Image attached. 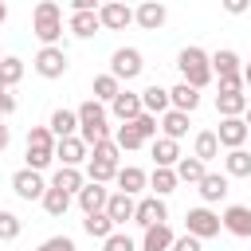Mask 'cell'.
Masks as SVG:
<instances>
[{
	"label": "cell",
	"mask_w": 251,
	"mask_h": 251,
	"mask_svg": "<svg viewBox=\"0 0 251 251\" xmlns=\"http://www.w3.org/2000/svg\"><path fill=\"white\" fill-rule=\"evenodd\" d=\"M75 200H78V208H82L86 216H94V212H106L110 192H106V184H90V180H86V188H82Z\"/></svg>",
	"instance_id": "16"
},
{
	"label": "cell",
	"mask_w": 251,
	"mask_h": 251,
	"mask_svg": "<svg viewBox=\"0 0 251 251\" xmlns=\"http://www.w3.org/2000/svg\"><path fill=\"white\" fill-rule=\"evenodd\" d=\"M133 129H137V133H141L145 141H157V129H161V122H157L153 114H141V118L133 122Z\"/></svg>",
	"instance_id": "43"
},
{
	"label": "cell",
	"mask_w": 251,
	"mask_h": 251,
	"mask_svg": "<svg viewBox=\"0 0 251 251\" xmlns=\"http://www.w3.org/2000/svg\"><path fill=\"white\" fill-rule=\"evenodd\" d=\"M243 122H247V129H251V102H247V118H243Z\"/></svg>",
	"instance_id": "53"
},
{
	"label": "cell",
	"mask_w": 251,
	"mask_h": 251,
	"mask_svg": "<svg viewBox=\"0 0 251 251\" xmlns=\"http://www.w3.org/2000/svg\"><path fill=\"white\" fill-rule=\"evenodd\" d=\"M118 192H126V196H137L145 184H149V176H145V169H137V165H126V169H118Z\"/></svg>",
	"instance_id": "19"
},
{
	"label": "cell",
	"mask_w": 251,
	"mask_h": 251,
	"mask_svg": "<svg viewBox=\"0 0 251 251\" xmlns=\"http://www.w3.org/2000/svg\"><path fill=\"white\" fill-rule=\"evenodd\" d=\"M224 8H227V12H231V16H243V12H247V0H227V4H224Z\"/></svg>",
	"instance_id": "49"
},
{
	"label": "cell",
	"mask_w": 251,
	"mask_h": 251,
	"mask_svg": "<svg viewBox=\"0 0 251 251\" xmlns=\"http://www.w3.org/2000/svg\"><path fill=\"white\" fill-rule=\"evenodd\" d=\"M247 102H251V94H243V90H224V94H216V114H220V118H243V114H247Z\"/></svg>",
	"instance_id": "14"
},
{
	"label": "cell",
	"mask_w": 251,
	"mask_h": 251,
	"mask_svg": "<svg viewBox=\"0 0 251 251\" xmlns=\"http://www.w3.org/2000/svg\"><path fill=\"white\" fill-rule=\"evenodd\" d=\"M247 133H251V129H247V122H243V118H224V122H220V129H216L220 149H227V153H231V149H243Z\"/></svg>",
	"instance_id": "10"
},
{
	"label": "cell",
	"mask_w": 251,
	"mask_h": 251,
	"mask_svg": "<svg viewBox=\"0 0 251 251\" xmlns=\"http://www.w3.org/2000/svg\"><path fill=\"white\" fill-rule=\"evenodd\" d=\"M67 208H71V196L67 192H59V188H47L43 192V212L47 216H67Z\"/></svg>",
	"instance_id": "36"
},
{
	"label": "cell",
	"mask_w": 251,
	"mask_h": 251,
	"mask_svg": "<svg viewBox=\"0 0 251 251\" xmlns=\"http://www.w3.org/2000/svg\"><path fill=\"white\" fill-rule=\"evenodd\" d=\"M0 94H4V82H0Z\"/></svg>",
	"instance_id": "54"
},
{
	"label": "cell",
	"mask_w": 251,
	"mask_h": 251,
	"mask_svg": "<svg viewBox=\"0 0 251 251\" xmlns=\"http://www.w3.org/2000/svg\"><path fill=\"white\" fill-rule=\"evenodd\" d=\"M8 114H16V94H8V90H4V94H0V122H4Z\"/></svg>",
	"instance_id": "47"
},
{
	"label": "cell",
	"mask_w": 251,
	"mask_h": 251,
	"mask_svg": "<svg viewBox=\"0 0 251 251\" xmlns=\"http://www.w3.org/2000/svg\"><path fill=\"white\" fill-rule=\"evenodd\" d=\"M176 71H180V82H188L192 90H204L216 75H212V55L204 47H184L176 55Z\"/></svg>",
	"instance_id": "1"
},
{
	"label": "cell",
	"mask_w": 251,
	"mask_h": 251,
	"mask_svg": "<svg viewBox=\"0 0 251 251\" xmlns=\"http://www.w3.org/2000/svg\"><path fill=\"white\" fill-rule=\"evenodd\" d=\"M110 110H114V118L126 126V122H137L141 114H145V106H141V94L137 90H122L114 102H110Z\"/></svg>",
	"instance_id": "12"
},
{
	"label": "cell",
	"mask_w": 251,
	"mask_h": 251,
	"mask_svg": "<svg viewBox=\"0 0 251 251\" xmlns=\"http://www.w3.org/2000/svg\"><path fill=\"white\" fill-rule=\"evenodd\" d=\"M75 114H78V137H82L86 145L110 141V126H106V106H102V102L86 98V102H82Z\"/></svg>",
	"instance_id": "3"
},
{
	"label": "cell",
	"mask_w": 251,
	"mask_h": 251,
	"mask_svg": "<svg viewBox=\"0 0 251 251\" xmlns=\"http://www.w3.org/2000/svg\"><path fill=\"white\" fill-rule=\"evenodd\" d=\"M20 231H24V224H20V216L4 208V212H0V239H4V243H12V239H16Z\"/></svg>",
	"instance_id": "41"
},
{
	"label": "cell",
	"mask_w": 251,
	"mask_h": 251,
	"mask_svg": "<svg viewBox=\"0 0 251 251\" xmlns=\"http://www.w3.org/2000/svg\"><path fill=\"white\" fill-rule=\"evenodd\" d=\"M243 86H251V63L243 67Z\"/></svg>",
	"instance_id": "51"
},
{
	"label": "cell",
	"mask_w": 251,
	"mask_h": 251,
	"mask_svg": "<svg viewBox=\"0 0 251 251\" xmlns=\"http://www.w3.org/2000/svg\"><path fill=\"white\" fill-rule=\"evenodd\" d=\"M141 106H145V114H153V118H165V114L173 110L169 90H165V86H157V82H149V86L141 90Z\"/></svg>",
	"instance_id": "15"
},
{
	"label": "cell",
	"mask_w": 251,
	"mask_h": 251,
	"mask_svg": "<svg viewBox=\"0 0 251 251\" xmlns=\"http://www.w3.org/2000/svg\"><path fill=\"white\" fill-rule=\"evenodd\" d=\"M98 20H102V27L122 31V27H129V24H133V8H126L122 0H110V4H102V8H98Z\"/></svg>",
	"instance_id": "13"
},
{
	"label": "cell",
	"mask_w": 251,
	"mask_h": 251,
	"mask_svg": "<svg viewBox=\"0 0 251 251\" xmlns=\"http://www.w3.org/2000/svg\"><path fill=\"white\" fill-rule=\"evenodd\" d=\"M114 141H118V149H141L145 145V137L133 129V122H126V126H118V133H114Z\"/></svg>",
	"instance_id": "38"
},
{
	"label": "cell",
	"mask_w": 251,
	"mask_h": 251,
	"mask_svg": "<svg viewBox=\"0 0 251 251\" xmlns=\"http://www.w3.org/2000/svg\"><path fill=\"white\" fill-rule=\"evenodd\" d=\"M133 212H137V200H133V196H126V192H110L106 216L114 220V227H118V224H126V220H133Z\"/></svg>",
	"instance_id": "20"
},
{
	"label": "cell",
	"mask_w": 251,
	"mask_h": 251,
	"mask_svg": "<svg viewBox=\"0 0 251 251\" xmlns=\"http://www.w3.org/2000/svg\"><path fill=\"white\" fill-rule=\"evenodd\" d=\"M86 176H90V184H106V180H114V176H118V165H106V161H86Z\"/></svg>",
	"instance_id": "40"
},
{
	"label": "cell",
	"mask_w": 251,
	"mask_h": 251,
	"mask_svg": "<svg viewBox=\"0 0 251 251\" xmlns=\"http://www.w3.org/2000/svg\"><path fill=\"white\" fill-rule=\"evenodd\" d=\"M31 31L43 47H59L63 39V8L55 0H39L35 12H31Z\"/></svg>",
	"instance_id": "2"
},
{
	"label": "cell",
	"mask_w": 251,
	"mask_h": 251,
	"mask_svg": "<svg viewBox=\"0 0 251 251\" xmlns=\"http://www.w3.org/2000/svg\"><path fill=\"white\" fill-rule=\"evenodd\" d=\"M39 251H75V239L71 235H51L39 243Z\"/></svg>",
	"instance_id": "45"
},
{
	"label": "cell",
	"mask_w": 251,
	"mask_h": 251,
	"mask_svg": "<svg viewBox=\"0 0 251 251\" xmlns=\"http://www.w3.org/2000/svg\"><path fill=\"white\" fill-rule=\"evenodd\" d=\"M51 188H59V192H67V196H78L82 188H86V176H82V169H55V176H51Z\"/></svg>",
	"instance_id": "17"
},
{
	"label": "cell",
	"mask_w": 251,
	"mask_h": 251,
	"mask_svg": "<svg viewBox=\"0 0 251 251\" xmlns=\"http://www.w3.org/2000/svg\"><path fill=\"white\" fill-rule=\"evenodd\" d=\"M165 220H169V208H165L161 196H141V200H137L133 224H141V227H157V224H165Z\"/></svg>",
	"instance_id": "8"
},
{
	"label": "cell",
	"mask_w": 251,
	"mask_h": 251,
	"mask_svg": "<svg viewBox=\"0 0 251 251\" xmlns=\"http://www.w3.org/2000/svg\"><path fill=\"white\" fill-rule=\"evenodd\" d=\"M20 78H24V59L4 55V59H0V82H4V90H8V86H16Z\"/></svg>",
	"instance_id": "35"
},
{
	"label": "cell",
	"mask_w": 251,
	"mask_h": 251,
	"mask_svg": "<svg viewBox=\"0 0 251 251\" xmlns=\"http://www.w3.org/2000/svg\"><path fill=\"white\" fill-rule=\"evenodd\" d=\"M82 231H86L90 239H102V243H106L118 227H114V220H110L106 212H94V216H86V220H82Z\"/></svg>",
	"instance_id": "29"
},
{
	"label": "cell",
	"mask_w": 251,
	"mask_h": 251,
	"mask_svg": "<svg viewBox=\"0 0 251 251\" xmlns=\"http://www.w3.org/2000/svg\"><path fill=\"white\" fill-rule=\"evenodd\" d=\"M8 141H12V129H8V126H4V122H0V153H4V149H8Z\"/></svg>",
	"instance_id": "50"
},
{
	"label": "cell",
	"mask_w": 251,
	"mask_h": 251,
	"mask_svg": "<svg viewBox=\"0 0 251 251\" xmlns=\"http://www.w3.org/2000/svg\"><path fill=\"white\" fill-rule=\"evenodd\" d=\"M196 188H200V200H204V204H216V200L227 196V173H208Z\"/></svg>",
	"instance_id": "24"
},
{
	"label": "cell",
	"mask_w": 251,
	"mask_h": 251,
	"mask_svg": "<svg viewBox=\"0 0 251 251\" xmlns=\"http://www.w3.org/2000/svg\"><path fill=\"white\" fill-rule=\"evenodd\" d=\"M204 176H208V165H204V161H196V157H180V161H176V180L200 184Z\"/></svg>",
	"instance_id": "30"
},
{
	"label": "cell",
	"mask_w": 251,
	"mask_h": 251,
	"mask_svg": "<svg viewBox=\"0 0 251 251\" xmlns=\"http://www.w3.org/2000/svg\"><path fill=\"white\" fill-rule=\"evenodd\" d=\"M220 216L212 212V208H188V216H184V231L188 235H196L200 243L204 239H212V235H220Z\"/></svg>",
	"instance_id": "5"
},
{
	"label": "cell",
	"mask_w": 251,
	"mask_h": 251,
	"mask_svg": "<svg viewBox=\"0 0 251 251\" xmlns=\"http://www.w3.org/2000/svg\"><path fill=\"white\" fill-rule=\"evenodd\" d=\"M47 129L55 133V141H63V137H78V114H75V110H55L51 122H47Z\"/></svg>",
	"instance_id": "18"
},
{
	"label": "cell",
	"mask_w": 251,
	"mask_h": 251,
	"mask_svg": "<svg viewBox=\"0 0 251 251\" xmlns=\"http://www.w3.org/2000/svg\"><path fill=\"white\" fill-rule=\"evenodd\" d=\"M55 145H59V141H55V133H51L47 126H31V129H27V149H51V153H55Z\"/></svg>",
	"instance_id": "37"
},
{
	"label": "cell",
	"mask_w": 251,
	"mask_h": 251,
	"mask_svg": "<svg viewBox=\"0 0 251 251\" xmlns=\"http://www.w3.org/2000/svg\"><path fill=\"white\" fill-rule=\"evenodd\" d=\"M102 4H94V0H71V12H98Z\"/></svg>",
	"instance_id": "48"
},
{
	"label": "cell",
	"mask_w": 251,
	"mask_h": 251,
	"mask_svg": "<svg viewBox=\"0 0 251 251\" xmlns=\"http://www.w3.org/2000/svg\"><path fill=\"white\" fill-rule=\"evenodd\" d=\"M149 153H153L157 169H176V161H180V145L169 141V137H157V141L149 145Z\"/></svg>",
	"instance_id": "23"
},
{
	"label": "cell",
	"mask_w": 251,
	"mask_h": 251,
	"mask_svg": "<svg viewBox=\"0 0 251 251\" xmlns=\"http://www.w3.org/2000/svg\"><path fill=\"white\" fill-rule=\"evenodd\" d=\"M67 67H71V59H67L63 47H39V55H35V71H39L43 78H63Z\"/></svg>",
	"instance_id": "7"
},
{
	"label": "cell",
	"mask_w": 251,
	"mask_h": 251,
	"mask_svg": "<svg viewBox=\"0 0 251 251\" xmlns=\"http://www.w3.org/2000/svg\"><path fill=\"white\" fill-rule=\"evenodd\" d=\"M118 157H122V149H118V141H114V137H110V141H98V145H90V161L118 165Z\"/></svg>",
	"instance_id": "39"
},
{
	"label": "cell",
	"mask_w": 251,
	"mask_h": 251,
	"mask_svg": "<svg viewBox=\"0 0 251 251\" xmlns=\"http://www.w3.org/2000/svg\"><path fill=\"white\" fill-rule=\"evenodd\" d=\"M149 184H153V196H169V192H176V169H153V176H149Z\"/></svg>",
	"instance_id": "34"
},
{
	"label": "cell",
	"mask_w": 251,
	"mask_h": 251,
	"mask_svg": "<svg viewBox=\"0 0 251 251\" xmlns=\"http://www.w3.org/2000/svg\"><path fill=\"white\" fill-rule=\"evenodd\" d=\"M220 224H224V231H231L239 239H251V208L247 204H227L224 216H220Z\"/></svg>",
	"instance_id": "9"
},
{
	"label": "cell",
	"mask_w": 251,
	"mask_h": 251,
	"mask_svg": "<svg viewBox=\"0 0 251 251\" xmlns=\"http://www.w3.org/2000/svg\"><path fill=\"white\" fill-rule=\"evenodd\" d=\"M173 251H204V247H200V239H196V235H188V231H184V235H176V239H173Z\"/></svg>",
	"instance_id": "46"
},
{
	"label": "cell",
	"mask_w": 251,
	"mask_h": 251,
	"mask_svg": "<svg viewBox=\"0 0 251 251\" xmlns=\"http://www.w3.org/2000/svg\"><path fill=\"white\" fill-rule=\"evenodd\" d=\"M118 94H122V82H118V78H114L110 71L94 78V102H114Z\"/></svg>",
	"instance_id": "33"
},
{
	"label": "cell",
	"mask_w": 251,
	"mask_h": 251,
	"mask_svg": "<svg viewBox=\"0 0 251 251\" xmlns=\"http://www.w3.org/2000/svg\"><path fill=\"white\" fill-rule=\"evenodd\" d=\"M51 184L43 180V173H31V169H20V173H12V192L20 196V200H43V192H47Z\"/></svg>",
	"instance_id": "6"
},
{
	"label": "cell",
	"mask_w": 251,
	"mask_h": 251,
	"mask_svg": "<svg viewBox=\"0 0 251 251\" xmlns=\"http://www.w3.org/2000/svg\"><path fill=\"white\" fill-rule=\"evenodd\" d=\"M169 102H173V110H180V114H192V110L200 106V90H192L188 82H176V86L169 90Z\"/></svg>",
	"instance_id": "27"
},
{
	"label": "cell",
	"mask_w": 251,
	"mask_h": 251,
	"mask_svg": "<svg viewBox=\"0 0 251 251\" xmlns=\"http://www.w3.org/2000/svg\"><path fill=\"white\" fill-rule=\"evenodd\" d=\"M165 16H169V12H165V4H157V0H145V4L133 12V20H137L145 31H157V27L165 24Z\"/></svg>",
	"instance_id": "25"
},
{
	"label": "cell",
	"mask_w": 251,
	"mask_h": 251,
	"mask_svg": "<svg viewBox=\"0 0 251 251\" xmlns=\"http://www.w3.org/2000/svg\"><path fill=\"white\" fill-rule=\"evenodd\" d=\"M173 227L169 224H157V227H145L141 235V251H173Z\"/></svg>",
	"instance_id": "21"
},
{
	"label": "cell",
	"mask_w": 251,
	"mask_h": 251,
	"mask_svg": "<svg viewBox=\"0 0 251 251\" xmlns=\"http://www.w3.org/2000/svg\"><path fill=\"white\" fill-rule=\"evenodd\" d=\"M192 157H196V161H204V165L220 157V137H216V129H200V133H196V145H192Z\"/></svg>",
	"instance_id": "28"
},
{
	"label": "cell",
	"mask_w": 251,
	"mask_h": 251,
	"mask_svg": "<svg viewBox=\"0 0 251 251\" xmlns=\"http://www.w3.org/2000/svg\"><path fill=\"white\" fill-rule=\"evenodd\" d=\"M55 157L63 161V169H78L82 161H90V145H86L82 137H63V141L55 145Z\"/></svg>",
	"instance_id": "11"
},
{
	"label": "cell",
	"mask_w": 251,
	"mask_h": 251,
	"mask_svg": "<svg viewBox=\"0 0 251 251\" xmlns=\"http://www.w3.org/2000/svg\"><path fill=\"white\" fill-rule=\"evenodd\" d=\"M0 59H4V51H0Z\"/></svg>",
	"instance_id": "55"
},
{
	"label": "cell",
	"mask_w": 251,
	"mask_h": 251,
	"mask_svg": "<svg viewBox=\"0 0 251 251\" xmlns=\"http://www.w3.org/2000/svg\"><path fill=\"white\" fill-rule=\"evenodd\" d=\"M212 75H216V78H235V75H243V67H239V55H235L231 47L216 51V55H212Z\"/></svg>",
	"instance_id": "22"
},
{
	"label": "cell",
	"mask_w": 251,
	"mask_h": 251,
	"mask_svg": "<svg viewBox=\"0 0 251 251\" xmlns=\"http://www.w3.org/2000/svg\"><path fill=\"white\" fill-rule=\"evenodd\" d=\"M102 251H137V243H133L126 231H114V235L102 243Z\"/></svg>",
	"instance_id": "44"
},
{
	"label": "cell",
	"mask_w": 251,
	"mask_h": 251,
	"mask_svg": "<svg viewBox=\"0 0 251 251\" xmlns=\"http://www.w3.org/2000/svg\"><path fill=\"white\" fill-rule=\"evenodd\" d=\"M24 157H27V165H24V169H31V173L51 169V161H55V153H51V149H27Z\"/></svg>",
	"instance_id": "42"
},
{
	"label": "cell",
	"mask_w": 251,
	"mask_h": 251,
	"mask_svg": "<svg viewBox=\"0 0 251 251\" xmlns=\"http://www.w3.org/2000/svg\"><path fill=\"white\" fill-rule=\"evenodd\" d=\"M0 212H4V208H0Z\"/></svg>",
	"instance_id": "56"
},
{
	"label": "cell",
	"mask_w": 251,
	"mask_h": 251,
	"mask_svg": "<svg viewBox=\"0 0 251 251\" xmlns=\"http://www.w3.org/2000/svg\"><path fill=\"white\" fill-rule=\"evenodd\" d=\"M224 173L227 176H251V153L247 149H231L224 157Z\"/></svg>",
	"instance_id": "32"
},
{
	"label": "cell",
	"mask_w": 251,
	"mask_h": 251,
	"mask_svg": "<svg viewBox=\"0 0 251 251\" xmlns=\"http://www.w3.org/2000/svg\"><path fill=\"white\" fill-rule=\"evenodd\" d=\"M67 27L78 35V39H90V35H98V27H102V20H98V12H71V20H67Z\"/></svg>",
	"instance_id": "26"
},
{
	"label": "cell",
	"mask_w": 251,
	"mask_h": 251,
	"mask_svg": "<svg viewBox=\"0 0 251 251\" xmlns=\"http://www.w3.org/2000/svg\"><path fill=\"white\" fill-rule=\"evenodd\" d=\"M161 129H165V137H169V141H180V137L188 133V114H180V110H169V114L161 118Z\"/></svg>",
	"instance_id": "31"
},
{
	"label": "cell",
	"mask_w": 251,
	"mask_h": 251,
	"mask_svg": "<svg viewBox=\"0 0 251 251\" xmlns=\"http://www.w3.org/2000/svg\"><path fill=\"white\" fill-rule=\"evenodd\" d=\"M4 20H8V4L0 0V24H4Z\"/></svg>",
	"instance_id": "52"
},
{
	"label": "cell",
	"mask_w": 251,
	"mask_h": 251,
	"mask_svg": "<svg viewBox=\"0 0 251 251\" xmlns=\"http://www.w3.org/2000/svg\"><path fill=\"white\" fill-rule=\"evenodd\" d=\"M141 71H145V59H141L137 47H118V51L110 55V75H114L118 82H129V78H137Z\"/></svg>",
	"instance_id": "4"
}]
</instances>
